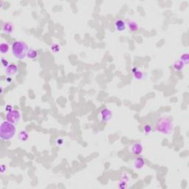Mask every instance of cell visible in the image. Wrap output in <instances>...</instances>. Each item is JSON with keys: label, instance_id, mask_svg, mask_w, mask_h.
<instances>
[{"label": "cell", "instance_id": "7", "mask_svg": "<svg viewBox=\"0 0 189 189\" xmlns=\"http://www.w3.org/2000/svg\"><path fill=\"white\" fill-rule=\"evenodd\" d=\"M115 28L117 32H123L126 28V22L122 19H117L115 22Z\"/></svg>", "mask_w": 189, "mask_h": 189}, {"label": "cell", "instance_id": "20", "mask_svg": "<svg viewBox=\"0 0 189 189\" xmlns=\"http://www.w3.org/2000/svg\"><path fill=\"white\" fill-rule=\"evenodd\" d=\"M1 65H2L3 67L7 68V66L10 65V63H9V61H7L5 58H2V59H1Z\"/></svg>", "mask_w": 189, "mask_h": 189}, {"label": "cell", "instance_id": "1", "mask_svg": "<svg viewBox=\"0 0 189 189\" xmlns=\"http://www.w3.org/2000/svg\"><path fill=\"white\" fill-rule=\"evenodd\" d=\"M173 129H174V123L172 119L170 117H166V116L159 119L155 126V130L158 132L164 134H171L172 133Z\"/></svg>", "mask_w": 189, "mask_h": 189}, {"label": "cell", "instance_id": "6", "mask_svg": "<svg viewBox=\"0 0 189 189\" xmlns=\"http://www.w3.org/2000/svg\"><path fill=\"white\" fill-rule=\"evenodd\" d=\"M14 27L11 22H4L2 25V28H1V31L4 34H10L11 33L13 32Z\"/></svg>", "mask_w": 189, "mask_h": 189}, {"label": "cell", "instance_id": "8", "mask_svg": "<svg viewBox=\"0 0 189 189\" xmlns=\"http://www.w3.org/2000/svg\"><path fill=\"white\" fill-rule=\"evenodd\" d=\"M101 119H102V120L107 122V121H109V120H111V118H112V111H111L110 109L105 108V109H104L101 112Z\"/></svg>", "mask_w": 189, "mask_h": 189}, {"label": "cell", "instance_id": "9", "mask_svg": "<svg viewBox=\"0 0 189 189\" xmlns=\"http://www.w3.org/2000/svg\"><path fill=\"white\" fill-rule=\"evenodd\" d=\"M18 72V66L14 63H11L7 68H5V73L7 75H13Z\"/></svg>", "mask_w": 189, "mask_h": 189}, {"label": "cell", "instance_id": "12", "mask_svg": "<svg viewBox=\"0 0 189 189\" xmlns=\"http://www.w3.org/2000/svg\"><path fill=\"white\" fill-rule=\"evenodd\" d=\"M126 26L131 32H136L139 30V25L134 21H128L126 22Z\"/></svg>", "mask_w": 189, "mask_h": 189}, {"label": "cell", "instance_id": "15", "mask_svg": "<svg viewBox=\"0 0 189 189\" xmlns=\"http://www.w3.org/2000/svg\"><path fill=\"white\" fill-rule=\"evenodd\" d=\"M38 56V52L36 51L34 49H29V50L28 51L27 53V57L30 59H35V58H37Z\"/></svg>", "mask_w": 189, "mask_h": 189}, {"label": "cell", "instance_id": "4", "mask_svg": "<svg viewBox=\"0 0 189 189\" xmlns=\"http://www.w3.org/2000/svg\"><path fill=\"white\" fill-rule=\"evenodd\" d=\"M6 120L14 125L18 124L20 120H21L20 112L18 110H16V109H12V110L9 111L6 114Z\"/></svg>", "mask_w": 189, "mask_h": 189}, {"label": "cell", "instance_id": "16", "mask_svg": "<svg viewBox=\"0 0 189 189\" xmlns=\"http://www.w3.org/2000/svg\"><path fill=\"white\" fill-rule=\"evenodd\" d=\"M19 137L20 140L23 141V142H25V141H27L28 139H29V134H28V131H25V130H22V131H21L19 132Z\"/></svg>", "mask_w": 189, "mask_h": 189}, {"label": "cell", "instance_id": "11", "mask_svg": "<svg viewBox=\"0 0 189 189\" xmlns=\"http://www.w3.org/2000/svg\"><path fill=\"white\" fill-rule=\"evenodd\" d=\"M132 73H133V76H134V78L135 79H137V80H141V79L143 78L144 75H145L143 72L141 70H140L137 67L133 68Z\"/></svg>", "mask_w": 189, "mask_h": 189}, {"label": "cell", "instance_id": "5", "mask_svg": "<svg viewBox=\"0 0 189 189\" xmlns=\"http://www.w3.org/2000/svg\"><path fill=\"white\" fill-rule=\"evenodd\" d=\"M131 152L132 155H140L143 151V147L142 144L139 142L134 143L132 146H131Z\"/></svg>", "mask_w": 189, "mask_h": 189}, {"label": "cell", "instance_id": "2", "mask_svg": "<svg viewBox=\"0 0 189 189\" xmlns=\"http://www.w3.org/2000/svg\"><path fill=\"white\" fill-rule=\"evenodd\" d=\"M16 128L15 125L6 120L1 124L0 127V137L3 140H10L14 137Z\"/></svg>", "mask_w": 189, "mask_h": 189}, {"label": "cell", "instance_id": "3", "mask_svg": "<svg viewBox=\"0 0 189 189\" xmlns=\"http://www.w3.org/2000/svg\"><path fill=\"white\" fill-rule=\"evenodd\" d=\"M29 50L28 45L22 41H17L13 44L12 53L14 57L18 59H23L27 56V53Z\"/></svg>", "mask_w": 189, "mask_h": 189}, {"label": "cell", "instance_id": "14", "mask_svg": "<svg viewBox=\"0 0 189 189\" xmlns=\"http://www.w3.org/2000/svg\"><path fill=\"white\" fill-rule=\"evenodd\" d=\"M185 66V65L182 62H181L179 60V61H175V62L173 63V68H174V69L175 71H178V72L179 71H182Z\"/></svg>", "mask_w": 189, "mask_h": 189}, {"label": "cell", "instance_id": "19", "mask_svg": "<svg viewBox=\"0 0 189 189\" xmlns=\"http://www.w3.org/2000/svg\"><path fill=\"white\" fill-rule=\"evenodd\" d=\"M51 50L53 53H56L60 50V46L57 44H54L51 46Z\"/></svg>", "mask_w": 189, "mask_h": 189}, {"label": "cell", "instance_id": "17", "mask_svg": "<svg viewBox=\"0 0 189 189\" xmlns=\"http://www.w3.org/2000/svg\"><path fill=\"white\" fill-rule=\"evenodd\" d=\"M179 61L182 62L185 65H187L188 63V54L187 53H183L181 55L180 58H179Z\"/></svg>", "mask_w": 189, "mask_h": 189}, {"label": "cell", "instance_id": "13", "mask_svg": "<svg viewBox=\"0 0 189 189\" xmlns=\"http://www.w3.org/2000/svg\"><path fill=\"white\" fill-rule=\"evenodd\" d=\"M10 50V45L6 42H1L0 44V51L1 54H7Z\"/></svg>", "mask_w": 189, "mask_h": 189}, {"label": "cell", "instance_id": "10", "mask_svg": "<svg viewBox=\"0 0 189 189\" xmlns=\"http://www.w3.org/2000/svg\"><path fill=\"white\" fill-rule=\"evenodd\" d=\"M145 160L142 157H139V158H136L134 161V167L136 169H141L144 167L145 166Z\"/></svg>", "mask_w": 189, "mask_h": 189}, {"label": "cell", "instance_id": "18", "mask_svg": "<svg viewBox=\"0 0 189 189\" xmlns=\"http://www.w3.org/2000/svg\"><path fill=\"white\" fill-rule=\"evenodd\" d=\"M143 131H144V133H145L146 134H149L152 131V126H151L150 125H149V124L146 125V126H144Z\"/></svg>", "mask_w": 189, "mask_h": 189}]
</instances>
